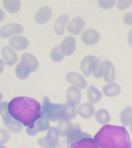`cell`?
<instances>
[{"mask_svg":"<svg viewBox=\"0 0 132 148\" xmlns=\"http://www.w3.org/2000/svg\"><path fill=\"white\" fill-rule=\"evenodd\" d=\"M120 120L123 125L128 126L132 123V107L128 106L124 109L120 114Z\"/></svg>","mask_w":132,"mask_h":148,"instance_id":"cell-21","label":"cell"},{"mask_svg":"<svg viewBox=\"0 0 132 148\" xmlns=\"http://www.w3.org/2000/svg\"><path fill=\"white\" fill-rule=\"evenodd\" d=\"M100 148H131L129 134L125 127L106 125L94 138Z\"/></svg>","mask_w":132,"mask_h":148,"instance_id":"cell-2","label":"cell"},{"mask_svg":"<svg viewBox=\"0 0 132 148\" xmlns=\"http://www.w3.org/2000/svg\"><path fill=\"white\" fill-rule=\"evenodd\" d=\"M91 137V135L83 132L81 130L80 127L78 125L70 126L67 134V142L68 147L71 143L85 137Z\"/></svg>","mask_w":132,"mask_h":148,"instance_id":"cell-4","label":"cell"},{"mask_svg":"<svg viewBox=\"0 0 132 148\" xmlns=\"http://www.w3.org/2000/svg\"><path fill=\"white\" fill-rule=\"evenodd\" d=\"M104 79L106 83H110L114 80L115 77V69L113 64L108 60L104 62Z\"/></svg>","mask_w":132,"mask_h":148,"instance_id":"cell-14","label":"cell"},{"mask_svg":"<svg viewBox=\"0 0 132 148\" xmlns=\"http://www.w3.org/2000/svg\"><path fill=\"white\" fill-rule=\"evenodd\" d=\"M87 96L89 101L95 104L97 103L102 99V93L93 85H91L88 88Z\"/></svg>","mask_w":132,"mask_h":148,"instance_id":"cell-20","label":"cell"},{"mask_svg":"<svg viewBox=\"0 0 132 148\" xmlns=\"http://www.w3.org/2000/svg\"><path fill=\"white\" fill-rule=\"evenodd\" d=\"M68 20L69 17L66 14L61 15L57 18L54 27V30L57 34L60 36L64 34L65 26Z\"/></svg>","mask_w":132,"mask_h":148,"instance_id":"cell-19","label":"cell"},{"mask_svg":"<svg viewBox=\"0 0 132 148\" xmlns=\"http://www.w3.org/2000/svg\"><path fill=\"white\" fill-rule=\"evenodd\" d=\"M60 46L64 55L69 56L75 51L76 46V40L72 36H67L64 39Z\"/></svg>","mask_w":132,"mask_h":148,"instance_id":"cell-9","label":"cell"},{"mask_svg":"<svg viewBox=\"0 0 132 148\" xmlns=\"http://www.w3.org/2000/svg\"><path fill=\"white\" fill-rule=\"evenodd\" d=\"M85 26V22L82 17H77L71 20L67 26V29L71 34L77 35L79 34Z\"/></svg>","mask_w":132,"mask_h":148,"instance_id":"cell-7","label":"cell"},{"mask_svg":"<svg viewBox=\"0 0 132 148\" xmlns=\"http://www.w3.org/2000/svg\"><path fill=\"white\" fill-rule=\"evenodd\" d=\"M2 54L8 66H13L18 60L17 53L8 46H4L2 48Z\"/></svg>","mask_w":132,"mask_h":148,"instance_id":"cell-15","label":"cell"},{"mask_svg":"<svg viewBox=\"0 0 132 148\" xmlns=\"http://www.w3.org/2000/svg\"><path fill=\"white\" fill-rule=\"evenodd\" d=\"M121 89L120 86L116 83H112L104 86L103 87V91L107 97H114L120 93Z\"/></svg>","mask_w":132,"mask_h":148,"instance_id":"cell-18","label":"cell"},{"mask_svg":"<svg viewBox=\"0 0 132 148\" xmlns=\"http://www.w3.org/2000/svg\"><path fill=\"white\" fill-rule=\"evenodd\" d=\"M9 44L16 50H23L28 47L29 41L28 39L25 37L15 36L10 38Z\"/></svg>","mask_w":132,"mask_h":148,"instance_id":"cell-11","label":"cell"},{"mask_svg":"<svg viewBox=\"0 0 132 148\" xmlns=\"http://www.w3.org/2000/svg\"><path fill=\"white\" fill-rule=\"evenodd\" d=\"M40 103L33 98L21 97L13 98L8 105L10 115L25 127L33 129L36 122L43 116Z\"/></svg>","mask_w":132,"mask_h":148,"instance_id":"cell-1","label":"cell"},{"mask_svg":"<svg viewBox=\"0 0 132 148\" xmlns=\"http://www.w3.org/2000/svg\"><path fill=\"white\" fill-rule=\"evenodd\" d=\"M115 1H98V5L100 8L103 9H109L112 8L115 4Z\"/></svg>","mask_w":132,"mask_h":148,"instance_id":"cell-27","label":"cell"},{"mask_svg":"<svg viewBox=\"0 0 132 148\" xmlns=\"http://www.w3.org/2000/svg\"><path fill=\"white\" fill-rule=\"evenodd\" d=\"M68 148H100L91 137H85L69 145Z\"/></svg>","mask_w":132,"mask_h":148,"instance_id":"cell-12","label":"cell"},{"mask_svg":"<svg viewBox=\"0 0 132 148\" xmlns=\"http://www.w3.org/2000/svg\"><path fill=\"white\" fill-rule=\"evenodd\" d=\"M23 31V28L20 24L11 23L6 24L1 28L0 35L2 38H6L12 35L20 34Z\"/></svg>","mask_w":132,"mask_h":148,"instance_id":"cell-5","label":"cell"},{"mask_svg":"<svg viewBox=\"0 0 132 148\" xmlns=\"http://www.w3.org/2000/svg\"><path fill=\"white\" fill-rule=\"evenodd\" d=\"M3 3L5 9L9 12L12 13L19 11L21 7V3L19 1L4 0Z\"/></svg>","mask_w":132,"mask_h":148,"instance_id":"cell-22","label":"cell"},{"mask_svg":"<svg viewBox=\"0 0 132 148\" xmlns=\"http://www.w3.org/2000/svg\"><path fill=\"white\" fill-rule=\"evenodd\" d=\"M78 112L82 117L84 119H90L93 116L95 110L92 104L87 103L82 104L79 106Z\"/></svg>","mask_w":132,"mask_h":148,"instance_id":"cell-17","label":"cell"},{"mask_svg":"<svg viewBox=\"0 0 132 148\" xmlns=\"http://www.w3.org/2000/svg\"><path fill=\"white\" fill-rule=\"evenodd\" d=\"M104 62H102L99 59H98L93 70V75L95 78H99L104 75Z\"/></svg>","mask_w":132,"mask_h":148,"instance_id":"cell-26","label":"cell"},{"mask_svg":"<svg viewBox=\"0 0 132 148\" xmlns=\"http://www.w3.org/2000/svg\"><path fill=\"white\" fill-rule=\"evenodd\" d=\"M52 10L48 6H44L37 12L35 16V21L39 24H45L52 17Z\"/></svg>","mask_w":132,"mask_h":148,"instance_id":"cell-10","label":"cell"},{"mask_svg":"<svg viewBox=\"0 0 132 148\" xmlns=\"http://www.w3.org/2000/svg\"><path fill=\"white\" fill-rule=\"evenodd\" d=\"M97 59L92 55L88 56L82 60L81 68L82 72L86 76H89L92 73Z\"/></svg>","mask_w":132,"mask_h":148,"instance_id":"cell-8","label":"cell"},{"mask_svg":"<svg viewBox=\"0 0 132 148\" xmlns=\"http://www.w3.org/2000/svg\"><path fill=\"white\" fill-rule=\"evenodd\" d=\"M123 20L125 24L128 25H132V12H128L125 14Z\"/></svg>","mask_w":132,"mask_h":148,"instance_id":"cell-29","label":"cell"},{"mask_svg":"<svg viewBox=\"0 0 132 148\" xmlns=\"http://www.w3.org/2000/svg\"><path fill=\"white\" fill-rule=\"evenodd\" d=\"M64 55L61 51L60 45L55 46L52 50L50 53L51 58L53 61L56 62L62 61L64 58Z\"/></svg>","mask_w":132,"mask_h":148,"instance_id":"cell-25","label":"cell"},{"mask_svg":"<svg viewBox=\"0 0 132 148\" xmlns=\"http://www.w3.org/2000/svg\"><path fill=\"white\" fill-rule=\"evenodd\" d=\"M130 130L132 134V123H131L130 126Z\"/></svg>","mask_w":132,"mask_h":148,"instance_id":"cell-31","label":"cell"},{"mask_svg":"<svg viewBox=\"0 0 132 148\" xmlns=\"http://www.w3.org/2000/svg\"><path fill=\"white\" fill-rule=\"evenodd\" d=\"M97 122L101 125H105L110 122L111 117L109 113L106 110L101 109L97 111L95 114Z\"/></svg>","mask_w":132,"mask_h":148,"instance_id":"cell-23","label":"cell"},{"mask_svg":"<svg viewBox=\"0 0 132 148\" xmlns=\"http://www.w3.org/2000/svg\"><path fill=\"white\" fill-rule=\"evenodd\" d=\"M66 79L69 83L75 84L81 88H85L87 83L83 76L78 73L70 72L67 74Z\"/></svg>","mask_w":132,"mask_h":148,"instance_id":"cell-16","label":"cell"},{"mask_svg":"<svg viewBox=\"0 0 132 148\" xmlns=\"http://www.w3.org/2000/svg\"><path fill=\"white\" fill-rule=\"evenodd\" d=\"M41 114L52 121L61 120H69L76 116L75 106L68 104H53L46 97L43 103Z\"/></svg>","mask_w":132,"mask_h":148,"instance_id":"cell-3","label":"cell"},{"mask_svg":"<svg viewBox=\"0 0 132 148\" xmlns=\"http://www.w3.org/2000/svg\"><path fill=\"white\" fill-rule=\"evenodd\" d=\"M129 44L132 46V29L129 32L128 37H127Z\"/></svg>","mask_w":132,"mask_h":148,"instance_id":"cell-30","label":"cell"},{"mask_svg":"<svg viewBox=\"0 0 132 148\" xmlns=\"http://www.w3.org/2000/svg\"><path fill=\"white\" fill-rule=\"evenodd\" d=\"M81 39L84 44L88 45H93L99 41L100 35L96 30L88 29L82 33Z\"/></svg>","mask_w":132,"mask_h":148,"instance_id":"cell-6","label":"cell"},{"mask_svg":"<svg viewBox=\"0 0 132 148\" xmlns=\"http://www.w3.org/2000/svg\"><path fill=\"white\" fill-rule=\"evenodd\" d=\"M132 4V1H119L117 3V7L120 10H125Z\"/></svg>","mask_w":132,"mask_h":148,"instance_id":"cell-28","label":"cell"},{"mask_svg":"<svg viewBox=\"0 0 132 148\" xmlns=\"http://www.w3.org/2000/svg\"><path fill=\"white\" fill-rule=\"evenodd\" d=\"M15 71L17 77L21 79L27 78L31 72L30 70L21 62L17 64L16 67Z\"/></svg>","mask_w":132,"mask_h":148,"instance_id":"cell-24","label":"cell"},{"mask_svg":"<svg viewBox=\"0 0 132 148\" xmlns=\"http://www.w3.org/2000/svg\"><path fill=\"white\" fill-rule=\"evenodd\" d=\"M21 62L29 69L31 72L35 71L39 67V64L37 60L30 53L23 54L21 58Z\"/></svg>","mask_w":132,"mask_h":148,"instance_id":"cell-13","label":"cell"}]
</instances>
